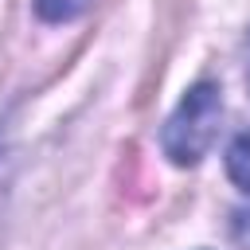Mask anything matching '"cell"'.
Masks as SVG:
<instances>
[{
    "mask_svg": "<svg viewBox=\"0 0 250 250\" xmlns=\"http://www.w3.org/2000/svg\"><path fill=\"white\" fill-rule=\"evenodd\" d=\"M219 121H223V94L215 82H195L180 105L168 113L164 129H160V148L172 164L191 168L207 156V148L219 137Z\"/></svg>",
    "mask_w": 250,
    "mask_h": 250,
    "instance_id": "cell-1",
    "label": "cell"
},
{
    "mask_svg": "<svg viewBox=\"0 0 250 250\" xmlns=\"http://www.w3.org/2000/svg\"><path fill=\"white\" fill-rule=\"evenodd\" d=\"M86 8H90V0H35L39 20H47V23H66V20H78Z\"/></svg>",
    "mask_w": 250,
    "mask_h": 250,
    "instance_id": "cell-3",
    "label": "cell"
},
{
    "mask_svg": "<svg viewBox=\"0 0 250 250\" xmlns=\"http://www.w3.org/2000/svg\"><path fill=\"white\" fill-rule=\"evenodd\" d=\"M246 82H250V66H246Z\"/></svg>",
    "mask_w": 250,
    "mask_h": 250,
    "instance_id": "cell-4",
    "label": "cell"
},
{
    "mask_svg": "<svg viewBox=\"0 0 250 250\" xmlns=\"http://www.w3.org/2000/svg\"><path fill=\"white\" fill-rule=\"evenodd\" d=\"M227 176L234 180V188H242L250 195V129L230 141V148H227Z\"/></svg>",
    "mask_w": 250,
    "mask_h": 250,
    "instance_id": "cell-2",
    "label": "cell"
}]
</instances>
